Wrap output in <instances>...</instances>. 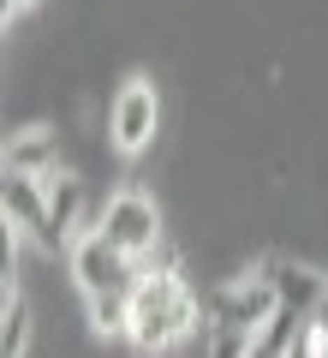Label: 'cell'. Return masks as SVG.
Wrapping results in <instances>:
<instances>
[{"label": "cell", "mask_w": 328, "mask_h": 358, "mask_svg": "<svg viewBox=\"0 0 328 358\" xmlns=\"http://www.w3.org/2000/svg\"><path fill=\"white\" fill-rule=\"evenodd\" d=\"M197 317H203V305H197V293H191V281L179 275L173 263H155V257H143V281H138V293H131V346L138 352H167L173 341H185L191 329H197Z\"/></svg>", "instance_id": "6da1fadb"}, {"label": "cell", "mask_w": 328, "mask_h": 358, "mask_svg": "<svg viewBox=\"0 0 328 358\" xmlns=\"http://www.w3.org/2000/svg\"><path fill=\"white\" fill-rule=\"evenodd\" d=\"M275 287H269V275L257 268V275H239V281H227L221 293L209 299V310H203V329H209V352L233 358V352H257V334H263V322L275 317Z\"/></svg>", "instance_id": "7a4b0ae2"}, {"label": "cell", "mask_w": 328, "mask_h": 358, "mask_svg": "<svg viewBox=\"0 0 328 358\" xmlns=\"http://www.w3.org/2000/svg\"><path fill=\"white\" fill-rule=\"evenodd\" d=\"M72 281H78V293H84V299H101V293H138V281H143V257L120 251V245L108 239L101 227H90V233H78V239H72Z\"/></svg>", "instance_id": "3957f363"}, {"label": "cell", "mask_w": 328, "mask_h": 358, "mask_svg": "<svg viewBox=\"0 0 328 358\" xmlns=\"http://www.w3.org/2000/svg\"><path fill=\"white\" fill-rule=\"evenodd\" d=\"M155 126H162V96H155V84L150 78H126L114 108H108V138H114V150L138 155L155 138Z\"/></svg>", "instance_id": "277c9868"}, {"label": "cell", "mask_w": 328, "mask_h": 358, "mask_svg": "<svg viewBox=\"0 0 328 358\" xmlns=\"http://www.w3.org/2000/svg\"><path fill=\"white\" fill-rule=\"evenodd\" d=\"M0 209L13 227H24L42 251H60V233L48 215V173H24V167H6V185H0Z\"/></svg>", "instance_id": "5b68a950"}, {"label": "cell", "mask_w": 328, "mask_h": 358, "mask_svg": "<svg viewBox=\"0 0 328 358\" xmlns=\"http://www.w3.org/2000/svg\"><path fill=\"white\" fill-rule=\"evenodd\" d=\"M96 227L108 233L120 251H131V257H155L162 251V215H155V203L143 192H114Z\"/></svg>", "instance_id": "8992f818"}, {"label": "cell", "mask_w": 328, "mask_h": 358, "mask_svg": "<svg viewBox=\"0 0 328 358\" xmlns=\"http://www.w3.org/2000/svg\"><path fill=\"white\" fill-rule=\"evenodd\" d=\"M263 275H269V287H275L280 305L304 310V317H311V310L328 299V275H316V268H304V263H287V257H275V263H263Z\"/></svg>", "instance_id": "52a82bcc"}, {"label": "cell", "mask_w": 328, "mask_h": 358, "mask_svg": "<svg viewBox=\"0 0 328 358\" xmlns=\"http://www.w3.org/2000/svg\"><path fill=\"white\" fill-rule=\"evenodd\" d=\"M48 215H54L60 245L72 251V239H78V215H84V192H78V179H66L60 167L48 173Z\"/></svg>", "instance_id": "ba28073f"}, {"label": "cell", "mask_w": 328, "mask_h": 358, "mask_svg": "<svg viewBox=\"0 0 328 358\" xmlns=\"http://www.w3.org/2000/svg\"><path fill=\"white\" fill-rule=\"evenodd\" d=\"M6 167H24V173H54V138L48 131H18L6 143Z\"/></svg>", "instance_id": "9c48e42d"}, {"label": "cell", "mask_w": 328, "mask_h": 358, "mask_svg": "<svg viewBox=\"0 0 328 358\" xmlns=\"http://www.w3.org/2000/svg\"><path fill=\"white\" fill-rule=\"evenodd\" d=\"M24 346H30V305L13 293V287H6V310H0V352L18 358Z\"/></svg>", "instance_id": "30bf717a"}, {"label": "cell", "mask_w": 328, "mask_h": 358, "mask_svg": "<svg viewBox=\"0 0 328 358\" xmlns=\"http://www.w3.org/2000/svg\"><path fill=\"white\" fill-rule=\"evenodd\" d=\"M90 305V322L101 334H126L131 329V293H101V299H84Z\"/></svg>", "instance_id": "8fae6325"}, {"label": "cell", "mask_w": 328, "mask_h": 358, "mask_svg": "<svg viewBox=\"0 0 328 358\" xmlns=\"http://www.w3.org/2000/svg\"><path fill=\"white\" fill-rule=\"evenodd\" d=\"M24 6H30V0H6V18H13V13H24Z\"/></svg>", "instance_id": "7c38bea8"}]
</instances>
